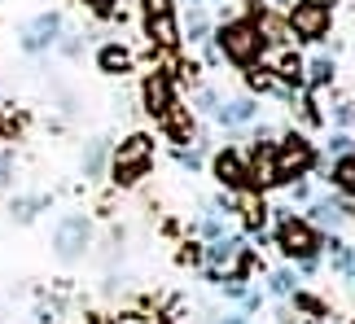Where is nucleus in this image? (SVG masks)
Instances as JSON below:
<instances>
[{
  "label": "nucleus",
  "mask_w": 355,
  "mask_h": 324,
  "mask_svg": "<svg viewBox=\"0 0 355 324\" xmlns=\"http://www.w3.org/2000/svg\"><path fill=\"white\" fill-rule=\"evenodd\" d=\"M338 123H355V105H351V101L338 105Z\"/></svg>",
  "instance_id": "nucleus-27"
},
{
  "label": "nucleus",
  "mask_w": 355,
  "mask_h": 324,
  "mask_svg": "<svg viewBox=\"0 0 355 324\" xmlns=\"http://www.w3.org/2000/svg\"><path fill=\"white\" fill-rule=\"evenodd\" d=\"M263 219H268L263 201H245V228H263Z\"/></svg>",
  "instance_id": "nucleus-19"
},
{
  "label": "nucleus",
  "mask_w": 355,
  "mask_h": 324,
  "mask_svg": "<svg viewBox=\"0 0 355 324\" xmlns=\"http://www.w3.org/2000/svg\"><path fill=\"white\" fill-rule=\"evenodd\" d=\"M277 246L290 254V259H316L320 237L311 233V224L294 219V215H285V219H281V233H277Z\"/></svg>",
  "instance_id": "nucleus-6"
},
{
  "label": "nucleus",
  "mask_w": 355,
  "mask_h": 324,
  "mask_svg": "<svg viewBox=\"0 0 355 324\" xmlns=\"http://www.w3.org/2000/svg\"><path fill=\"white\" fill-rule=\"evenodd\" d=\"M97 66H101L105 75H123V71H132V53L123 48V44H105L97 53Z\"/></svg>",
  "instance_id": "nucleus-12"
},
{
  "label": "nucleus",
  "mask_w": 355,
  "mask_h": 324,
  "mask_svg": "<svg viewBox=\"0 0 355 324\" xmlns=\"http://www.w3.org/2000/svg\"><path fill=\"white\" fill-rule=\"evenodd\" d=\"M149 35H154L162 48H171L175 39H180V35H175V18H171V13H167V18H149Z\"/></svg>",
  "instance_id": "nucleus-18"
},
{
  "label": "nucleus",
  "mask_w": 355,
  "mask_h": 324,
  "mask_svg": "<svg viewBox=\"0 0 355 324\" xmlns=\"http://www.w3.org/2000/svg\"><path fill=\"white\" fill-rule=\"evenodd\" d=\"M285 22H290V35L316 44V39H324L329 26H334V5H329V0H298Z\"/></svg>",
  "instance_id": "nucleus-3"
},
{
  "label": "nucleus",
  "mask_w": 355,
  "mask_h": 324,
  "mask_svg": "<svg viewBox=\"0 0 355 324\" xmlns=\"http://www.w3.org/2000/svg\"><path fill=\"white\" fill-rule=\"evenodd\" d=\"M145 110L149 114H162V110H167V105L175 101V92H171V79L167 75H162V71H154V75H145Z\"/></svg>",
  "instance_id": "nucleus-10"
},
{
  "label": "nucleus",
  "mask_w": 355,
  "mask_h": 324,
  "mask_svg": "<svg viewBox=\"0 0 355 324\" xmlns=\"http://www.w3.org/2000/svg\"><path fill=\"white\" fill-rule=\"evenodd\" d=\"M189 39H207V13H202L193 5V13H189Z\"/></svg>",
  "instance_id": "nucleus-20"
},
{
  "label": "nucleus",
  "mask_w": 355,
  "mask_h": 324,
  "mask_svg": "<svg viewBox=\"0 0 355 324\" xmlns=\"http://www.w3.org/2000/svg\"><path fill=\"white\" fill-rule=\"evenodd\" d=\"M329 150L334 154H351V136H347V132H338V136L329 141Z\"/></svg>",
  "instance_id": "nucleus-26"
},
{
  "label": "nucleus",
  "mask_w": 355,
  "mask_h": 324,
  "mask_svg": "<svg viewBox=\"0 0 355 324\" xmlns=\"http://www.w3.org/2000/svg\"><path fill=\"white\" fill-rule=\"evenodd\" d=\"M215 180L224 188H245L250 184V167H245L233 150H224V154H215Z\"/></svg>",
  "instance_id": "nucleus-8"
},
{
  "label": "nucleus",
  "mask_w": 355,
  "mask_h": 324,
  "mask_svg": "<svg viewBox=\"0 0 355 324\" xmlns=\"http://www.w3.org/2000/svg\"><path fill=\"white\" fill-rule=\"evenodd\" d=\"M334 184L355 197V154H343V158L334 162Z\"/></svg>",
  "instance_id": "nucleus-14"
},
{
  "label": "nucleus",
  "mask_w": 355,
  "mask_h": 324,
  "mask_svg": "<svg viewBox=\"0 0 355 324\" xmlns=\"http://www.w3.org/2000/svg\"><path fill=\"white\" fill-rule=\"evenodd\" d=\"M198 110H202V114H211V110H215V92H211V88H202V92H198Z\"/></svg>",
  "instance_id": "nucleus-25"
},
{
  "label": "nucleus",
  "mask_w": 355,
  "mask_h": 324,
  "mask_svg": "<svg viewBox=\"0 0 355 324\" xmlns=\"http://www.w3.org/2000/svg\"><path fill=\"white\" fill-rule=\"evenodd\" d=\"M329 75H334V62L329 57H316V62H311V84H324Z\"/></svg>",
  "instance_id": "nucleus-22"
},
{
  "label": "nucleus",
  "mask_w": 355,
  "mask_h": 324,
  "mask_svg": "<svg viewBox=\"0 0 355 324\" xmlns=\"http://www.w3.org/2000/svg\"><path fill=\"white\" fill-rule=\"evenodd\" d=\"M62 39V13H40V18H31L22 26V48L26 53H44V48H53Z\"/></svg>",
  "instance_id": "nucleus-7"
},
{
  "label": "nucleus",
  "mask_w": 355,
  "mask_h": 324,
  "mask_svg": "<svg viewBox=\"0 0 355 324\" xmlns=\"http://www.w3.org/2000/svg\"><path fill=\"white\" fill-rule=\"evenodd\" d=\"M254 110H259V105L250 97H237V101H228V110H220V118H224V123H250Z\"/></svg>",
  "instance_id": "nucleus-15"
},
{
  "label": "nucleus",
  "mask_w": 355,
  "mask_h": 324,
  "mask_svg": "<svg viewBox=\"0 0 355 324\" xmlns=\"http://www.w3.org/2000/svg\"><path fill=\"white\" fill-rule=\"evenodd\" d=\"M250 180L259 188H268V184H281L277 180V158H272L268 145H259V154H254V167H250Z\"/></svg>",
  "instance_id": "nucleus-11"
},
{
  "label": "nucleus",
  "mask_w": 355,
  "mask_h": 324,
  "mask_svg": "<svg viewBox=\"0 0 355 324\" xmlns=\"http://www.w3.org/2000/svg\"><path fill=\"white\" fill-rule=\"evenodd\" d=\"M180 167H189V171H198V167H202V158H198V154H189V150H180Z\"/></svg>",
  "instance_id": "nucleus-28"
},
{
  "label": "nucleus",
  "mask_w": 355,
  "mask_h": 324,
  "mask_svg": "<svg viewBox=\"0 0 355 324\" xmlns=\"http://www.w3.org/2000/svg\"><path fill=\"white\" fill-rule=\"evenodd\" d=\"M88 241H92V224H88L79 210L62 215V219H58V228H53V254H58L62 263H75V259H84V254H88Z\"/></svg>",
  "instance_id": "nucleus-4"
},
{
  "label": "nucleus",
  "mask_w": 355,
  "mask_h": 324,
  "mask_svg": "<svg viewBox=\"0 0 355 324\" xmlns=\"http://www.w3.org/2000/svg\"><path fill=\"white\" fill-rule=\"evenodd\" d=\"M44 206H49L44 197H18V201L9 206V215H13V224H26V219H35V215L44 210Z\"/></svg>",
  "instance_id": "nucleus-16"
},
{
  "label": "nucleus",
  "mask_w": 355,
  "mask_h": 324,
  "mask_svg": "<svg viewBox=\"0 0 355 324\" xmlns=\"http://www.w3.org/2000/svg\"><path fill=\"white\" fill-rule=\"evenodd\" d=\"M343 219H347V206L343 201H316V224H329V228H343Z\"/></svg>",
  "instance_id": "nucleus-17"
},
{
  "label": "nucleus",
  "mask_w": 355,
  "mask_h": 324,
  "mask_svg": "<svg viewBox=\"0 0 355 324\" xmlns=\"http://www.w3.org/2000/svg\"><path fill=\"white\" fill-rule=\"evenodd\" d=\"M119 324H158V320H154V316H123Z\"/></svg>",
  "instance_id": "nucleus-30"
},
{
  "label": "nucleus",
  "mask_w": 355,
  "mask_h": 324,
  "mask_svg": "<svg viewBox=\"0 0 355 324\" xmlns=\"http://www.w3.org/2000/svg\"><path fill=\"white\" fill-rule=\"evenodd\" d=\"M189 5H202V0H189Z\"/></svg>",
  "instance_id": "nucleus-32"
},
{
  "label": "nucleus",
  "mask_w": 355,
  "mask_h": 324,
  "mask_svg": "<svg viewBox=\"0 0 355 324\" xmlns=\"http://www.w3.org/2000/svg\"><path fill=\"white\" fill-rule=\"evenodd\" d=\"M9 171H13V158L0 154V184H9Z\"/></svg>",
  "instance_id": "nucleus-29"
},
{
  "label": "nucleus",
  "mask_w": 355,
  "mask_h": 324,
  "mask_svg": "<svg viewBox=\"0 0 355 324\" xmlns=\"http://www.w3.org/2000/svg\"><path fill=\"white\" fill-rule=\"evenodd\" d=\"M268 289H272V294H290V289H294V272H272Z\"/></svg>",
  "instance_id": "nucleus-21"
},
{
  "label": "nucleus",
  "mask_w": 355,
  "mask_h": 324,
  "mask_svg": "<svg viewBox=\"0 0 355 324\" xmlns=\"http://www.w3.org/2000/svg\"><path fill=\"white\" fill-rule=\"evenodd\" d=\"M154 118H158V127L167 132L171 141H189V136H193V118H189V105H180V101H171L167 110L154 114Z\"/></svg>",
  "instance_id": "nucleus-9"
},
{
  "label": "nucleus",
  "mask_w": 355,
  "mask_h": 324,
  "mask_svg": "<svg viewBox=\"0 0 355 324\" xmlns=\"http://www.w3.org/2000/svg\"><path fill=\"white\" fill-rule=\"evenodd\" d=\"M220 48H224V57L228 62H237V66H254L259 57H263V35H259V26L250 18H237V22H224V31H220Z\"/></svg>",
  "instance_id": "nucleus-2"
},
{
  "label": "nucleus",
  "mask_w": 355,
  "mask_h": 324,
  "mask_svg": "<svg viewBox=\"0 0 355 324\" xmlns=\"http://www.w3.org/2000/svg\"><path fill=\"white\" fill-rule=\"evenodd\" d=\"M351 324H355V320H351Z\"/></svg>",
  "instance_id": "nucleus-33"
},
{
  "label": "nucleus",
  "mask_w": 355,
  "mask_h": 324,
  "mask_svg": "<svg viewBox=\"0 0 355 324\" xmlns=\"http://www.w3.org/2000/svg\"><path fill=\"white\" fill-rule=\"evenodd\" d=\"M105 158H110V150H105V141L97 136V141H88V150H84V158H79V167H84V180H92L101 167H105Z\"/></svg>",
  "instance_id": "nucleus-13"
},
{
  "label": "nucleus",
  "mask_w": 355,
  "mask_h": 324,
  "mask_svg": "<svg viewBox=\"0 0 355 324\" xmlns=\"http://www.w3.org/2000/svg\"><path fill=\"white\" fill-rule=\"evenodd\" d=\"M272 158H277V180H294V175H307L311 162H316V150H311L307 136H298V132H290L277 150H272Z\"/></svg>",
  "instance_id": "nucleus-5"
},
{
  "label": "nucleus",
  "mask_w": 355,
  "mask_h": 324,
  "mask_svg": "<svg viewBox=\"0 0 355 324\" xmlns=\"http://www.w3.org/2000/svg\"><path fill=\"white\" fill-rule=\"evenodd\" d=\"M171 0H145V18H167Z\"/></svg>",
  "instance_id": "nucleus-23"
},
{
  "label": "nucleus",
  "mask_w": 355,
  "mask_h": 324,
  "mask_svg": "<svg viewBox=\"0 0 355 324\" xmlns=\"http://www.w3.org/2000/svg\"><path fill=\"white\" fill-rule=\"evenodd\" d=\"M5 141H9V118L0 114V145H5Z\"/></svg>",
  "instance_id": "nucleus-31"
},
{
  "label": "nucleus",
  "mask_w": 355,
  "mask_h": 324,
  "mask_svg": "<svg viewBox=\"0 0 355 324\" xmlns=\"http://www.w3.org/2000/svg\"><path fill=\"white\" fill-rule=\"evenodd\" d=\"M84 5L97 13V18H110V13H114V0H84Z\"/></svg>",
  "instance_id": "nucleus-24"
},
{
  "label": "nucleus",
  "mask_w": 355,
  "mask_h": 324,
  "mask_svg": "<svg viewBox=\"0 0 355 324\" xmlns=\"http://www.w3.org/2000/svg\"><path fill=\"white\" fill-rule=\"evenodd\" d=\"M149 167H154V136H145V132H132L128 141H119V150L110 154V180L119 188H132L141 184Z\"/></svg>",
  "instance_id": "nucleus-1"
}]
</instances>
